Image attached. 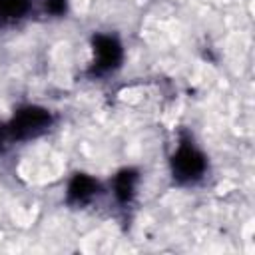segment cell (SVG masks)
Returning <instances> with one entry per match:
<instances>
[{
    "mask_svg": "<svg viewBox=\"0 0 255 255\" xmlns=\"http://www.w3.org/2000/svg\"><path fill=\"white\" fill-rule=\"evenodd\" d=\"M137 179H139V173L133 167H126V169L116 173V177H114V193H116L120 203L126 205V203H129L133 199Z\"/></svg>",
    "mask_w": 255,
    "mask_h": 255,
    "instance_id": "5",
    "label": "cell"
},
{
    "mask_svg": "<svg viewBox=\"0 0 255 255\" xmlns=\"http://www.w3.org/2000/svg\"><path fill=\"white\" fill-rule=\"evenodd\" d=\"M98 193H100V183L94 177L86 173H76L68 183L66 203L74 207H82V205H88Z\"/></svg>",
    "mask_w": 255,
    "mask_h": 255,
    "instance_id": "4",
    "label": "cell"
},
{
    "mask_svg": "<svg viewBox=\"0 0 255 255\" xmlns=\"http://www.w3.org/2000/svg\"><path fill=\"white\" fill-rule=\"evenodd\" d=\"M92 46H94V62L90 68V76L100 78V76L116 72L122 66L124 50L116 36L96 34L92 38Z\"/></svg>",
    "mask_w": 255,
    "mask_h": 255,
    "instance_id": "3",
    "label": "cell"
},
{
    "mask_svg": "<svg viewBox=\"0 0 255 255\" xmlns=\"http://www.w3.org/2000/svg\"><path fill=\"white\" fill-rule=\"evenodd\" d=\"M52 122H54V118H52L50 110H46L42 106L18 108L10 122L0 124V151L8 149L14 143L36 139V137L44 135L50 129Z\"/></svg>",
    "mask_w": 255,
    "mask_h": 255,
    "instance_id": "1",
    "label": "cell"
},
{
    "mask_svg": "<svg viewBox=\"0 0 255 255\" xmlns=\"http://www.w3.org/2000/svg\"><path fill=\"white\" fill-rule=\"evenodd\" d=\"M32 10V0H0V28L12 26L26 18Z\"/></svg>",
    "mask_w": 255,
    "mask_h": 255,
    "instance_id": "6",
    "label": "cell"
},
{
    "mask_svg": "<svg viewBox=\"0 0 255 255\" xmlns=\"http://www.w3.org/2000/svg\"><path fill=\"white\" fill-rule=\"evenodd\" d=\"M173 181L179 185H193L197 183L207 171V157L195 147L189 135H181L177 149L169 159Z\"/></svg>",
    "mask_w": 255,
    "mask_h": 255,
    "instance_id": "2",
    "label": "cell"
},
{
    "mask_svg": "<svg viewBox=\"0 0 255 255\" xmlns=\"http://www.w3.org/2000/svg\"><path fill=\"white\" fill-rule=\"evenodd\" d=\"M44 8L50 16H64L68 10V2L66 0H44Z\"/></svg>",
    "mask_w": 255,
    "mask_h": 255,
    "instance_id": "7",
    "label": "cell"
}]
</instances>
